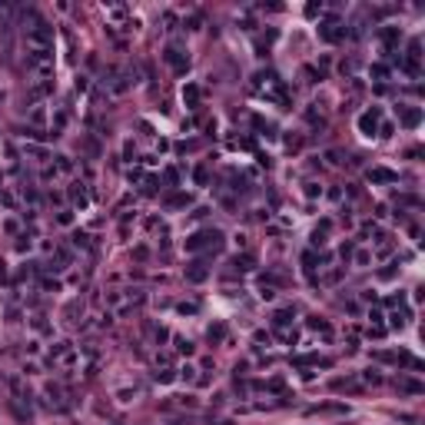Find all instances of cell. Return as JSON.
Returning <instances> with one entry per match:
<instances>
[{
  "label": "cell",
  "mask_w": 425,
  "mask_h": 425,
  "mask_svg": "<svg viewBox=\"0 0 425 425\" xmlns=\"http://www.w3.org/2000/svg\"><path fill=\"white\" fill-rule=\"evenodd\" d=\"M27 50H53V30L47 20H33V27H27Z\"/></svg>",
  "instance_id": "obj_1"
},
{
  "label": "cell",
  "mask_w": 425,
  "mask_h": 425,
  "mask_svg": "<svg viewBox=\"0 0 425 425\" xmlns=\"http://www.w3.org/2000/svg\"><path fill=\"white\" fill-rule=\"evenodd\" d=\"M359 127H362V130H372V127H375V113H366V116L359 120Z\"/></svg>",
  "instance_id": "obj_6"
},
{
  "label": "cell",
  "mask_w": 425,
  "mask_h": 425,
  "mask_svg": "<svg viewBox=\"0 0 425 425\" xmlns=\"http://www.w3.org/2000/svg\"><path fill=\"white\" fill-rule=\"evenodd\" d=\"M186 276H190V279H193V282H199V279H203V276H206V269H203V262H193V269H190V273H186Z\"/></svg>",
  "instance_id": "obj_5"
},
{
  "label": "cell",
  "mask_w": 425,
  "mask_h": 425,
  "mask_svg": "<svg viewBox=\"0 0 425 425\" xmlns=\"http://www.w3.org/2000/svg\"><path fill=\"white\" fill-rule=\"evenodd\" d=\"M369 179H375V183H395V173H389V170H372V173H369Z\"/></svg>",
  "instance_id": "obj_4"
},
{
  "label": "cell",
  "mask_w": 425,
  "mask_h": 425,
  "mask_svg": "<svg viewBox=\"0 0 425 425\" xmlns=\"http://www.w3.org/2000/svg\"><path fill=\"white\" fill-rule=\"evenodd\" d=\"M399 113H402V120H406L409 127H415V123L422 120V113H419V110H409V107H399Z\"/></svg>",
  "instance_id": "obj_3"
},
{
  "label": "cell",
  "mask_w": 425,
  "mask_h": 425,
  "mask_svg": "<svg viewBox=\"0 0 425 425\" xmlns=\"http://www.w3.org/2000/svg\"><path fill=\"white\" fill-rule=\"evenodd\" d=\"M166 64L173 67V70H186V57L179 47H166Z\"/></svg>",
  "instance_id": "obj_2"
}]
</instances>
